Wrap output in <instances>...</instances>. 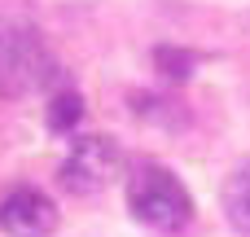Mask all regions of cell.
Returning a JSON list of instances; mask_svg holds the SVG:
<instances>
[{
	"label": "cell",
	"instance_id": "3",
	"mask_svg": "<svg viewBox=\"0 0 250 237\" xmlns=\"http://www.w3.org/2000/svg\"><path fill=\"white\" fill-rule=\"evenodd\" d=\"M123 172V154L110 136H83L75 141V150L62 163V189L75 198H92L101 189H110Z\"/></svg>",
	"mask_w": 250,
	"mask_h": 237
},
{
	"label": "cell",
	"instance_id": "7",
	"mask_svg": "<svg viewBox=\"0 0 250 237\" xmlns=\"http://www.w3.org/2000/svg\"><path fill=\"white\" fill-rule=\"evenodd\" d=\"M158 66H171L167 75H176V79H180V75H189V70H193V57H176V53H167V48H163V53H158Z\"/></svg>",
	"mask_w": 250,
	"mask_h": 237
},
{
	"label": "cell",
	"instance_id": "4",
	"mask_svg": "<svg viewBox=\"0 0 250 237\" xmlns=\"http://www.w3.org/2000/svg\"><path fill=\"white\" fill-rule=\"evenodd\" d=\"M0 229L9 237H48L57 229V211L40 189L18 185L0 198Z\"/></svg>",
	"mask_w": 250,
	"mask_h": 237
},
{
	"label": "cell",
	"instance_id": "6",
	"mask_svg": "<svg viewBox=\"0 0 250 237\" xmlns=\"http://www.w3.org/2000/svg\"><path fill=\"white\" fill-rule=\"evenodd\" d=\"M75 119H79V97H75V92L53 97V106H48V128H53V132H66Z\"/></svg>",
	"mask_w": 250,
	"mask_h": 237
},
{
	"label": "cell",
	"instance_id": "1",
	"mask_svg": "<svg viewBox=\"0 0 250 237\" xmlns=\"http://www.w3.org/2000/svg\"><path fill=\"white\" fill-rule=\"evenodd\" d=\"M127 207L141 224L158 229V233H180L193 220V198L180 185V176L171 167L158 163H136L127 172Z\"/></svg>",
	"mask_w": 250,
	"mask_h": 237
},
{
	"label": "cell",
	"instance_id": "5",
	"mask_svg": "<svg viewBox=\"0 0 250 237\" xmlns=\"http://www.w3.org/2000/svg\"><path fill=\"white\" fill-rule=\"evenodd\" d=\"M224 215L233 220V229L250 233V163H242L224 185Z\"/></svg>",
	"mask_w": 250,
	"mask_h": 237
},
{
	"label": "cell",
	"instance_id": "2",
	"mask_svg": "<svg viewBox=\"0 0 250 237\" xmlns=\"http://www.w3.org/2000/svg\"><path fill=\"white\" fill-rule=\"evenodd\" d=\"M57 75L44 35L22 18H0V97H31Z\"/></svg>",
	"mask_w": 250,
	"mask_h": 237
}]
</instances>
